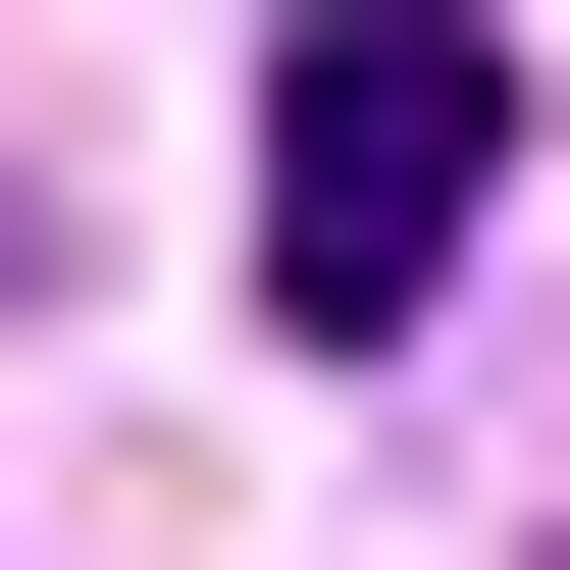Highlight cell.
I'll return each mask as SVG.
<instances>
[{
	"instance_id": "cell-1",
	"label": "cell",
	"mask_w": 570,
	"mask_h": 570,
	"mask_svg": "<svg viewBox=\"0 0 570 570\" xmlns=\"http://www.w3.org/2000/svg\"><path fill=\"white\" fill-rule=\"evenodd\" d=\"M466 208H519V52H466V0H312V52H259V312H466Z\"/></svg>"
}]
</instances>
